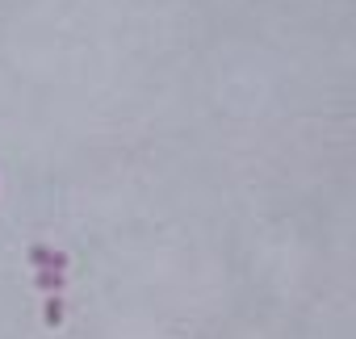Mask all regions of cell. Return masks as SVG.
<instances>
[{
  "mask_svg": "<svg viewBox=\"0 0 356 339\" xmlns=\"http://www.w3.org/2000/svg\"><path fill=\"white\" fill-rule=\"evenodd\" d=\"M47 322H51V326H59V322H63V306H59L55 297H51V306H47Z\"/></svg>",
  "mask_w": 356,
  "mask_h": 339,
  "instance_id": "obj_1",
  "label": "cell"
}]
</instances>
